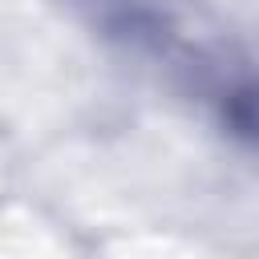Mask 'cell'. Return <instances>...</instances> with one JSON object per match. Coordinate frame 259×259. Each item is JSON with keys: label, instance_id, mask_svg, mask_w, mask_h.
Wrapping results in <instances>:
<instances>
[{"label": "cell", "instance_id": "6da1fadb", "mask_svg": "<svg viewBox=\"0 0 259 259\" xmlns=\"http://www.w3.org/2000/svg\"><path fill=\"white\" fill-rule=\"evenodd\" d=\"M227 121L235 125L239 138H247L251 146H259V81L239 85L227 97Z\"/></svg>", "mask_w": 259, "mask_h": 259}]
</instances>
